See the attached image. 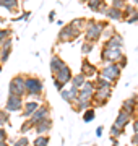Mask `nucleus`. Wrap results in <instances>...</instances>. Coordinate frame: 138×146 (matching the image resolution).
Instances as JSON below:
<instances>
[{
	"label": "nucleus",
	"mask_w": 138,
	"mask_h": 146,
	"mask_svg": "<svg viewBox=\"0 0 138 146\" xmlns=\"http://www.w3.org/2000/svg\"><path fill=\"white\" fill-rule=\"evenodd\" d=\"M49 21H55V11H50L49 13Z\"/></svg>",
	"instance_id": "a18cd8bd"
},
{
	"label": "nucleus",
	"mask_w": 138,
	"mask_h": 146,
	"mask_svg": "<svg viewBox=\"0 0 138 146\" xmlns=\"http://www.w3.org/2000/svg\"><path fill=\"white\" fill-rule=\"evenodd\" d=\"M114 33H115V29H114L111 25H107V26L104 28V31H102V37H106V39H107V37H111Z\"/></svg>",
	"instance_id": "c9c22d12"
},
{
	"label": "nucleus",
	"mask_w": 138,
	"mask_h": 146,
	"mask_svg": "<svg viewBox=\"0 0 138 146\" xmlns=\"http://www.w3.org/2000/svg\"><path fill=\"white\" fill-rule=\"evenodd\" d=\"M85 81H86V76H85V75H83V73H76V75H73V76H72V81H70V84L80 89L81 86L85 84Z\"/></svg>",
	"instance_id": "aec40b11"
},
{
	"label": "nucleus",
	"mask_w": 138,
	"mask_h": 146,
	"mask_svg": "<svg viewBox=\"0 0 138 146\" xmlns=\"http://www.w3.org/2000/svg\"><path fill=\"white\" fill-rule=\"evenodd\" d=\"M65 65V60L62 57H58L57 54H54V55H50V60H49V68H50V73H55L58 72L60 68Z\"/></svg>",
	"instance_id": "f3484780"
},
{
	"label": "nucleus",
	"mask_w": 138,
	"mask_h": 146,
	"mask_svg": "<svg viewBox=\"0 0 138 146\" xmlns=\"http://www.w3.org/2000/svg\"><path fill=\"white\" fill-rule=\"evenodd\" d=\"M128 123H132V115H128L125 110L120 109V110H119V114H117V117H115V122H114V125L120 127V128H125Z\"/></svg>",
	"instance_id": "dca6fc26"
},
{
	"label": "nucleus",
	"mask_w": 138,
	"mask_h": 146,
	"mask_svg": "<svg viewBox=\"0 0 138 146\" xmlns=\"http://www.w3.org/2000/svg\"><path fill=\"white\" fill-rule=\"evenodd\" d=\"M47 117H50V107H49L47 102H42V104H39V107L34 110V114L29 117V120H31L33 125H36L37 122L47 119Z\"/></svg>",
	"instance_id": "0eeeda50"
},
{
	"label": "nucleus",
	"mask_w": 138,
	"mask_h": 146,
	"mask_svg": "<svg viewBox=\"0 0 138 146\" xmlns=\"http://www.w3.org/2000/svg\"><path fill=\"white\" fill-rule=\"evenodd\" d=\"M8 37H11V29H8V28H0V44L5 41V39H8Z\"/></svg>",
	"instance_id": "2f4dec72"
},
{
	"label": "nucleus",
	"mask_w": 138,
	"mask_h": 146,
	"mask_svg": "<svg viewBox=\"0 0 138 146\" xmlns=\"http://www.w3.org/2000/svg\"><path fill=\"white\" fill-rule=\"evenodd\" d=\"M49 143H50L49 135H37L36 138L31 141L33 146H49Z\"/></svg>",
	"instance_id": "412c9836"
},
{
	"label": "nucleus",
	"mask_w": 138,
	"mask_h": 146,
	"mask_svg": "<svg viewBox=\"0 0 138 146\" xmlns=\"http://www.w3.org/2000/svg\"><path fill=\"white\" fill-rule=\"evenodd\" d=\"M39 101L36 99H29L26 101V102H23V109H21V117H25V119H29L33 114H34V110L39 107Z\"/></svg>",
	"instance_id": "4468645a"
},
{
	"label": "nucleus",
	"mask_w": 138,
	"mask_h": 146,
	"mask_svg": "<svg viewBox=\"0 0 138 146\" xmlns=\"http://www.w3.org/2000/svg\"><path fill=\"white\" fill-rule=\"evenodd\" d=\"M123 130H125V128H120V127H117V125H112L111 127V136L112 138H120V136L123 135Z\"/></svg>",
	"instance_id": "c756f323"
},
{
	"label": "nucleus",
	"mask_w": 138,
	"mask_h": 146,
	"mask_svg": "<svg viewBox=\"0 0 138 146\" xmlns=\"http://www.w3.org/2000/svg\"><path fill=\"white\" fill-rule=\"evenodd\" d=\"M33 130L36 131V135H47L49 131L52 130V119H50V117H47V119L37 122Z\"/></svg>",
	"instance_id": "ddd939ff"
},
{
	"label": "nucleus",
	"mask_w": 138,
	"mask_h": 146,
	"mask_svg": "<svg viewBox=\"0 0 138 146\" xmlns=\"http://www.w3.org/2000/svg\"><path fill=\"white\" fill-rule=\"evenodd\" d=\"M132 130H133V133H138V117L132 119Z\"/></svg>",
	"instance_id": "ea45409f"
},
{
	"label": "nucleus",
	"mask_w": 138,
	"mask_h": 146,
	"mask_svg": "<svg viewBox=\"0 0 138 146\" xmlns=\"http://www.w3.org/2000/svg\"><path fill=\"white\" fill-rule=\"evenodd\" d=\"M60 98H62V99H64L68 106H72V99H70V94H68V89H67V88H64L62 91H60Z\"/></svg>",
	"instance_id": "72a5a7b5"
},
{
	"label": "nucleus",
	"mask_w": 138,
	"mask_h": 146,
	"mask_svg": "<svg viewBox=\"0 0 138 146\" xmlns=\"http://www.w3.org/2000/svg\"><path fill=\"white\" fill-rule=\"evenodd\" d=\"M8 94L25 98V94H26V89H25V75L20 73V75H15L10 80V83H8Z\"/></svg>",
	"instance_id": "39448f33"
},
{
	"label": "nucleus",
	"mask_w": 138,
	"mask_h": 146,
	"mask_svg": "<svg viewBox=\"0 0 138 146\" xmlns=\"http://www.w3.org/2000/svg\"><path fill=\"white\" fill-rule=\"evenodd\" d=\"M8 122H10V114L5 109H0V127L5 128V125H8Z\"/></svg>",
	"instance_id": "393cba45"
},
{
	"label": "nucleus",
	"mask_w": 138,
	"mask_h": 146,
	"mask_svg": "<svg viewBox=\"0 0 138 146\" xmlns=\"http://www.w3.org/2000/svg\"><path fill=\"white\" fill-rule=\"evenodd\" d=\"M107 25H109L107 21H96L94 18L86 20V28H85V31H83L85 41L96 44V42L102 37V31H104V28H106Z\"/></svg>",
	"instance_id": "f03ea898"
},
{
	"label": "nucleus",
	"mask_w": 138,
	"mask_h": 146,
	"mask_svg": "<svg viewBox=\"0 0 138 146\" xmlns=\"http://www.w3.org/2000/svg\"><path fill=\"white\" fill-rule=\"evenodd\" d=\"M23 102H25L23 98L8 94V99H7V102H5V110L8 112V114H11V112H21Z\"/></svg>",
	"instance_id": "1a4fd4ad"
},
{
	"label": "nucleus",
	"mask_w": 138,
	"mask_h": 146,
	"mask_svg": "<svg viewBox=\"0 0 138 146\" xmlns=\"http://www.w3.org/2000/svg\"><path fill=\"white\" fill-rule=\"evenodd\" d=\"M25 89H26L25 96L41 101L44 96V81L34 75H25Z\"/></svg>",
	"instance_id": "f257e3e1"
},
{
	"label": "nucleus",
	"mask_w": 138,
	"mask_h": 146,
	"mask_svg": "<svg viewBox=\"0 0 138 146\" xmlns=\"http://www.w3.org/2000/svg\"><path fill=\"white\" fill-rule=\"evenodd\" d=\"M0 146H10V143L7 141V143H2V145H0Z\"/></svg>",
	"instance_id": "de8ad7c7"
},
{
	"label": "nucleus",
	"mask_w": 138,
	"mask_h": 146,
	"mask_svg": "<svg viewBox=\"0 0 138 146\" xmlns=\"http://www.w3.org/2000/svg\"><path fill=\"white\" fill-rule=\"evenodd\" d=\"M70 25L72 26H75L78 31H85V28H86V18H75V20L70 21Z\"/></svg>",
	"instance_id": "4be33fe9"
},
{
	"label": "nucleus",
	"mask_w": 138,
	"mask_h": 146,
	"mask_svg": "<svg viewBox=\"0 0 138 146\" xmlns=\"http://www.w3.org/2000/svg\"><path fill=\"white\" fill-rule=\"evenodd\" d=\"M102 131H104V128H102V125H99L98 128H96V136H98V138L102 136Z\"/></svg>",
	"instance_id": "37998d69"
},
{
	"label": "nucleus",
	"mask_w": 138,
	"mask_h": 146,
	"mask_svg": "<svg viewBox=\"0 0 138 146\" xmlns=\"http://www.w3.org/2000/svg\"><path fill=\"white\" fill-rule=\"evenodd\" d=\"M111 143H112V146H119V138H112L111 136Z\"/></svg>",
	"instance_id": "c03bdc74"
},
{
	"label": "nucleus",
	"mask_w": 138,
	"mask_h": 146,
	"mask_svg": "<svg viewBox=\"0 0 138 146\" xmlns=\"http://www.w3.org/2000/svg\"><path fill=\"white\" fill-rule=\"evenodd\" d=\"M33 128H34V125L31 123V120L26 119V120H25V123L21 125V128H20V131H21V135H26L28 131H31Z\"/></svg>",
	"instance_id": "c85d7f7f"
},
{
	"label": "nucleus",
	"mask_w": 138,
	"mask_h": 146,
	"mask_svg": "<svg viewBox=\"0 0 138 146\" xmlns=\"http://www.w3.org/2000/svg\"><path fill=\"white\" fill-rule=\"evenodd\" d=\"M83 33L78 31L75 26H72V25H64V26L60 28V31H58L57 34V42L58 44H67V42H73L76 41L78 37L81 36Z\"/></svg>",
	"instance_id": "7ed1b4c3"
},
{
	"label": "nucleus",
	"mask_w": 138,
	"mask_h": 146,
	"mask_svg": "<svg viewBox=\"0 0 138 146\" xmlns=\"http://www.w3.org/2000/svg\"><path fill=\"white\" fill-rule=\"evenodd\" d=\"M96 117V109H93V107H90V109L83 110V122L85 123H90V122H93Z\"/></svg>",
	"instance_id": "5701e85b"
},
{
	"label": "nucleus",
	"mask_w": 138,
	"mask_h": 146,
	"mask_svg": "<svg viewBox=\"0 0 138 146\" xmlns=\"http://www.w3.org/2000/svg\"><path fill=\"white\" fill-rule=\"evenodd\" d=\"M72 76H73V72H72V68H70L67 63H65L64 67L58 70V72H55V73L52 75L54 80L60 81V83L65 84V86H67V84H70V81H72Z\"/></svg>",
	"instance_id": "9d476101"
},
{
	"label": "nucleus",
	"mask_w": 138,
	"mask_h": 146,
	"mask_svg": "<svg viewBox=\"0 0 138 146\" xmlns=\"http://www.w3.org/2000/svg\"><path fill=\"white\" fill-rule=\"evenodd\" d=\"M86 2H88V0H80V3H86Z\"/></svg>",
	"instance_id": "8fccbe9b"
},
{
	"label": "nucleus",
	"mask_w": 138,
	"mask_h": 146,
	"mask_svg": "<svg viewBox=\"0 0 138 146\" xmlns=\"http://www.w3.org/2000/svg\"><path fill=\"white\" fill-rule=\"evenodd\" d=\"M67 89H68L70 99H72V106H73L75 99H76V96H78V88H75V86H72V84H70V88H67Z\"/></svg>",
	"instance_id": "473e14b6"
},
{
	"label": "nucleus",
	"mask_w": 138,
	"mask_h": 146,
	"mask_svg": "<svg viewBox=\"0 0 138 146\" xmlns=\"http://www.w3.org/2000/svg\"><path fill=\"white\" fill-rule=\"evenodd\" d=\"M0 7L11 11V13H16L20 10V2L18 0H0Z\"/></svg>",
	"instance_id": "6ab92c4d"
},
{
	"label": "nucleus",
	"mask_w": 138,
	"mask_h": 146,
	"mask_svg": "<svg viewBox=\"0 0 138 146\" xmlns=\"http://www.w3.org/2000/svg\"><path fill=\"white\" fill-rule=\"evenodd\" d=\"M135 114H137V117H138V96H137V109H135Z\"/></svg>",
	"instance_id": "49530a36"
},
{
	"label": "nucleus",
	"mask_w": 138,
	"mask_h": 146,
	"mask_svg": "<svg viewBox=\"0 0 138 146\" xmlns=\"http://www.w3.org/2000/svg\"><path fill=\"white\" fill-rule=\"evenodd\" d=\"M137 8H138V7H135V5H127V7H125V8L122 10V18H123V21L127 20L128 16L132 15V13L137 10Z\"/></svg>",
	"instance_id": "7c9ffc66"
},
{
	"label": "nucleus",
	"mask_w": 138,
	"mask_h": 146,
	"mask_svg": "<svg viewBox=\"0 0 138 146\" xmlns=\"http://www.w3.org/2000/svg\"><path fill=\"white\" fill-rule=\"evenodd\" d=\"M137 21H138V8H137L135 11H133V13H132L130 16H128L127 20H125V23H128V25H135Z\"/></svg>",
	"instance_id": "f704fd0d"
},
{
	"label": "nucleus",
	"mask_w": 138,
	"mask_h": 146,
	"mask_svg": "<svg viewBox=\"0 0 138 146\" xmlns=\"http://www.w3.org/2000/svg\"><path fill=\"white\" fill-rule=\"evenodd\" d=\"M127 5H128L127 0H111V5H109V7H112V8H117V10H123Z\"/></svg>",
	"instance_id": "a878e982"
},
{
	"label": "nucleus",
	"mask_w": 138,
	"mask_h": 146,
	"mask_svg": "<svg viewBox=\"0 0 138 146\" xmlns=\"http://www.w3.org/2000/svg\"><path fill=\"white\" fill-rule=\"evenodd\" d=\"M29 145H31L29 143V138L26 135H23V136H20V138H16V140L11 141L10 146H29Z\"/></svg>",
	"instance_id": "b1692460"
},
{
	"label": "nucleus",
	"mask_w": 138,
	"mask_h": 146,
	"mask_svg": "<svg viewBox=\"0 0 138 146\" xmlns=\"http://www.w3.org/2000/svg\"><path fill=\"white\" fill-rule=\"evenodd\" d=\"M107 3H106V0H102V3L101 5H99V8H98V11H96V13H99V15H102L104 16V13H106V10H107Z\"/></svg>",
	"instance_id": "58836bf2"
},
{
	"label": "nucleus",
	"mask_w": 138,
	"mask_h": 146,
	"mask_svg": "<svg viewBox=\"0 0 138 146\" xmlns=\"http://www.w3.org/2000/svg\"><path fill=\"white\" fill-rule=\"evenodd\" d=\"M102 47H109V49H122L123 47V37L115 31L111 37H107L106 41H104Z\"/></svg>",
	"instance_id": "f8f14e48"
},
{
	"label": "nucleus",
	"mask_w": 138,
	"mask_h": 146,
	"mask_svg": "<svg viewBox=\"0 0 138 146\" xmlns=\"http://www.w3.org/2000/svg\"><path fill=\"white\" fill-rule=\"evenodd\" d=\"M117 65H119V68H120V70H123V68L127 67V57H125V54H123L122 57L119 58V60H117Z\"/></svg>",
	"instance_id": "4c0bfd02"
},
{
	"label": "nucleus",
	"mask_w": 138,
	"mask_h": 146,
	"mask_svg": "<svg viewBox=\"0 0 138 146\" xmlns=\"http://www.w3.org/2000/svg\"><path fill=\"white\" fill-rule=\"evenodd\" d=\"M133 3H135V7H138V0H132Z\"/></svg>",
	"instance_id": "09e8293b"
},
{
	"label": "nucleus",
	"mask_w": 138,
	"mask_h": 146,
	"mask_svg": "<svg viewBox=\"0 0 138 146\" xmlns=\"http://www.w3.org/2000/svg\"><path fill=\"white\" fill-rule=\"evenodd\" d=\"M109 21H123L122 18V10H117V8H112V7H107L106 13H104Z\"/></svg>",
	"instance_id": "a211bd4d"
},
{
	"label": "nucleus",
	"mask_w": 138,
	"mask_h": 146,
	"mask_svg": "<svg viewBox=\"0 0 138 146\" xmlns=\"http://www.w3.org/2000/svg\"><path fill=\"white\" fill-rule=\"evenodd\" d=\"M93 49H94V44H93V42H83V46H81V54H83V55H88V54H91L93 52Z\"/></svg>",
	"instance_id": "bb28decb"
},
{
	"label": "nucleus",
	"mask_w": 138,
	"mask_h": 146,
	"mask_svg": "<svg viewBox=\"0 0 138 146\" xmlns=\"http://www.w3.org/2000/svg\"><path fill=\"white\" fill-rule=\"evenodd\" d=\"M137 146H138V145H137Z\"/></svg>",
	"instance_id": "3c124183"
},
{
	"label": "nucleus",
	"mask_w": 138,
	"mask_h": 146,
	"mask_svg": "<svg viewBox=\"0 0 138 146\" xmlns=\"http://www.w3.org/2000/svg\"><path fill=\"white\" fill-rule=\"evenodd\" d=\"M122 55H123L122 49H109V47H102V50H101V60L104 63H115Z\"/></svg>",
	"instance_id": "423d86ee"
},
{
	"label": "nucleus",
	"mask_w": 138,
	"mask_h": 146,
	"mask_svg": "<svg viewBox=\"0 0 138 146\" xmlns=\"http://www.w3.org/2000/svg\"><path fill=\"white\" fill-rule=\"evenodd\" d=\"M120 75H122V70L119 68L117 63H106L104 67L98 72V76H101L102 80H106V81H111V83L115 84L120 78Z\"/></svg>",
	"instance_id": "20e7f679"
},
{
	"label": "nucleus",
	"mask_w": 138,
	"mask_h": 146,
	"mask_svg": "<svg viewBox=\"0 0 138 146\" xmlns=\"http://www.w3.org/2000/svg\"><path fill=\"white\" fill-rule=\"evenodd\" d=\"M7 141H8V133H7L5 128L0 127V145H2V143H7Z\"/></svg>",
	"instance_id": "e433bc0d"
},
{
	"label": "nucleus",
	"mask_w": 138,
	"mask_h": 146,
	"mask_svg": "<svg viewBox=\"0 0 138 146\" xmlns=\"http://www.w3.org/2000/svg\"><path fill=\"white\" fill-rule=\"evenodd\" d=\"M130 143H132L133 146L138 145V133H133V135H132V138H130Z\"/></svg>",
	"instance_id": "79ce46f5"
},
{
	"label": "nucleus",
	"mask_w": 138,
	"mask_h": 146,
	"mask_svg": "<svg viewBox=\"0 0 138 146\" xmlns=\"http://www.w3.org/2000/svg\"><path fill=\"white\" fill-rule=\"evenodd\" d=\"M98 67H96L94 63L90 62V58L85 57L83 60H81V68H80V73H83L86 76V80H94L96 76H98Z\"/></svg>",
	"instance_id": "6e6552de"
},
{
	"label": "nucleus",
	"mask_w": 138,
	"mask_h": 146,
	"mask_svg": "<svg viewBox=\"0 0 138 146\" xmlns=\"http://www.w3.org/2000/svg\"><path fill=\"white\" fill-rule=\"evenodd\" d=\"M101 3H102V0H88V2H86V7H88L91 11H94V13H96Z\"/></svg>",
	"instance_id": "cd10ccee"
},
{
	"label": "nucleus",
	"mask_w": 138,
	"mask_h": 146,
	"mask_svg": "<svg viewBox=\"0 0 138 146\" xmlns=\"http://www.w3.org/2000/svg\"><path fill=\"white\" fill-rule=\"evenodd\" d=\"M11 50H13V39L8 37L0 44V65L8 62V58L11 55Z\"/></svg>",
	"instance_id": "9b49d317"
},
{
	"label": "nucleus",
	"mask_w": 138,
	"mask_h": 146,
	"mask_svg": "<svg viewBox=\"0 0 138 146\" xmlns=\"http://www.w3.org/2000/svg\"><path fill=\"white\" fill-rule=\"evenodd\" d=\"M137 96L138 94H133L132 98L125 99L122 102V107H120V109L125 110L128 115H132V119H133V115H135V109H137Z\"/></svg>",
	"instance_id": "2eb2a0df"
},
{
	"label": "nucleus",
	"mask_w": 138,
	"mask_h": 146,
	"mask_svg": "<svg viewBox=\"0 0 138 146\" xmlns=\"http://www.w3.org/2000/svg\"><path fill=\"white\" fill-rule=\"evenodd\" d=\"M54 86H55V89H57L58 93H60V91L65 88V84H62L60 81H57V80H54Z\"/></svg>",
	"instance_id": "a19ab883"
}]
</instances>
